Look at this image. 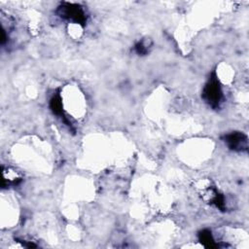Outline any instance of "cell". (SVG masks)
Returning <instances> with one entry per match:
<instances>
[{
  "label": "cell",
  "instance_id": "obj_1",
  "mask_svg": "<svg viewBox=\"0 0 249 249\" xmlns=\"http://www.w3.org/2000/svg\"><path fill=\"white\" fill-rule=\"evenodd\" d=\"M57 15L68 21L85 25L87 21V15L83 7L79 4L70 3V2H62L57 7L56 10Z\"/></svg>",
  "mask_w": 249,
  "mask_h": 249
},
{
  "label": "cell",
  "instance_id": "obj_2",
  "mask_svg": "<svg viewBox=\"0 0 249 249\" xmlns=\"http://www.w3.org/2000/svg\"><path fill=\"white\" fill-rule=\"evenodd\" d=\"M223 97V91L218 78L213 73L209 78L208 82L205 84L202 90V98L204 101L212 108L219 107Z\"/></svg>",
  "mask_w": 249,
  "mask_h": 249
},
{
  "label": "cell",
  "instance_id": "obj_3",
  "mask_svg": "<svg viewBox=\"0 0 249 249\" xmlns=\"http://www.w3.org/2000/svg\"><path fill=\"white\" fill-rule=\"evenodd\" d=\"M224 141L231 150L243 152L248 149V140L245 134L239 131H234L224 136Z\"/></svg>",
  "mask_w": 249,
  "mask_h": 249
},
{
  "label": "cell",
  "instance_id": "obj_4",
  "mask_svg": "<svg viewBox=\"0 0 249 249\" xmlns=\"http://www.w3.org/2000/svg\"><path fill=\"white\" fill-rule=\"evenodd\" d=\"M50 107L53 111V114H55L56 116H58L59 118H61V120L63 121L64 124H66L68 126H71V123L68 122L67 118L65 117L64 113H63V110H62V103H61V98H60V95L57 93V94H54L51 101H50Z\"/></svg>",
  "mask_w": 249,
  "mask_h": 249
},
{
  "label": "cell",
  "instance_id": "obj_5",
  "mask_svg": "<svg viewBox=\"0 0 249 249\" xmlns=\"http://www.w3.org/2000/svg\"><path fill=\"white\" fill-rule=\"evenodd\" d=\"M198 238H199V241H200L205 247H208V248H215V247H218V244H217L216 241L214 240L211 231H208V230H203V231H201L199 232V234H198Z\"/></svg>",
  "mask_w": 249,
  "mask_h": 249
},
{
  "label": "cell",
  "instance_id": "obj_6",
  "mask_svg": "<svg viewBox=\"0 0 249 249\" xmlns=\"http://www.w3.org/2000/svg\"><path fill=\"white\" fill-rule=\"evenodd\" d=\"M151 46V42H149V40H142V41H139L136 45H135V52L138 53V54H141V55H144L148 53L149 51V48Z\"/></svg>",
  "mask_w": 249,
  "mask_h": 249
}]
</instances>
